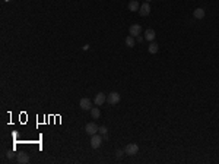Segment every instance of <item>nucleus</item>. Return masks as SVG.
<instances>
[{"label": "nucleus", "mask_w": 219, "mask_h": 164, "mask_svg": "<svg viewBox=\"0 0 219 164\" xmlns=\"http://www.w3.org/2000/svg\"><path fill=\"white\" fill-rule=\"evenodd\" d=\"M139 13H140V16H148L149 13H151V4L146 1V3H143L142 6H140V9H139Z\"/></svg>", "instance_id": "obj_6"}, {"label": "nucleus", "mask_w": 219, "mask_h": 164, "mask_svg": "<svg viewBox=\"0 0 219 164\" xmlns=\"http://www.w3.org/2000/svg\"><path fill=\"white\" fill-rule=\"evenodd\" d=\"M140 32H142V26H140L139 24H133V25L129 28V34H130L132 37L140 35Z\"/></svg>", "instance_id": "obj_4"}, {"label": "nucleus", "mask_w": 219, "mask_h": 164, "mask_svg": "<svg viewBox=\"0 0 219 164\" xmlns=\"http://www.w3.org/2000/svg\"><path fill=\"white\" fill-rule=\"evenodd\" d=\"M79 106H81V109L82 110H91L92 107V101L89 100V98H82L81 101H79Z\"/></svg>", "instance_id": "obj_8"}, {"label": "nucleus", "mask_w": 219, "mask_h": 164, "mask_svg": "<svg viewBox=\"0 0 219 164\" xmlns=\"http://www.w3.org/2000/svg\"><path fill=\"white\" fill-rule=\"evenodd\" d=\"M193 15H194V18H196V19H203L206 13H204V9H202V7H197V9L194 10V13H193Z\"/></svg>", "instance_id": "obj_13"}, {"label": "nucleus", "mask_w": 219, "mask_h": 164, "mask_svg": "<svg viewBox=\"0 0 219 164\" xmlns=\"http://www.w3.org/2000/svg\"><path fill=\"white\" fill-rule=\"evenodd\" d=\"M137 151H139V146H137V144H129V145L124 148V152H126L127 155H136V154H137Z\"/></svg>", "instance_id": "obj_3"}, {"label": "nucleus", "mask_w": 219, "mask_h": 164, "mask_svg": "<svg viewBox=\"0 0 219 164\" xmlns=\"http://www.w3.org/2000/svg\"><path fill=\"white\" fill-rule=\"evenodd\" d=\"M139 9H140V4H139L137 0H132V1L129 3V10H130V12H137Z\"/></svg>", "instance_id": "obj_10"}, {"label": "nucleus", "mask_w": 219, "mask_h": 164, "mask_svg": "<svg viewBox=\"0 0 219 164\" xmlns=\"http://www.w3.org/2000/svg\"><path fill=\"white\" fill-rule=\"evenodd\" d=\"M91 114H92V117H94V119H100L101 111H100L98 107H92V109H91Z\"/></svg>", "instance_id": "obj_14"}, {"label": "nucleus", "mask_w": 219, "mask_h": 164, "mask_svg": "<svg viewBox=\"0 0 219 164\" xmlns=\"http://www.w3.org/2000/svg\"><path fill=\"white\" fill-rule=\"evenodd\" d=\"M146 1H148V3H149V1H151V0H146Z\"/></svg>", "instance_id": "obj_19"}, {"label": "nucleus", "mask_w": 219, "mask_h": 164, "mask_svg": "<svg viewBox=\"0 0 219 164\" xmlns=\"http://www.w3.org/2000/svg\"><path fill=\"white\" fill-rule=\"evenodd\" d=\"M107 103L108 104H111V106H116V104H118L120 103V94L116 91L110 92L108 95H107Z\"/></svg>", "instance_id": "obj_1"}, {"label": "nucleus", "mask_w": 219, "mask_h": 164, "mask_svg": "<svg viewBox=\"0 0 219 164\" xmlns=\"http://www.w3.org/2000/svg\"><path fill=\"white\" fill-rule=\"evenodd\" d=\"M155 31L153 29H146L145 31V40H148V41H153L155 40Z\"/></svg>", "instance_id": "obj_12"}, {"label": "nucleus", "mask_w": 219, "mask_h": 164, "mask_svg": "<svg viewBox=\"0 0 219 164\" xmlns=\"http://www.w3.org/2000/svg\"><path fill=\"white\" fill-rule=\"evenodd\" d=\"M98 132H100L101 135H107V128H105V126H100Z\"/></svg>", "instance_id": "obj_17"}, {"label": "nucleus", "mask_w": 219, "mask_h": 164, "mask_svg": "<svg viewBox=\"0 0 219 164\" xmlns=\"http://www.w3.org/2000/svg\"><path fill=\"white\" fill-rule=\"evenodd\" d=\"M135 44H136V41H135V37L129 35V37H127V38H126V46H127V47H135Z\"/></svg>", "instance_id": "obj_15"}, {"label": "nucleus", "mask_w": 219, "mask_h": 164, "mask_svg": "<svg viewBox=\"0 0 219 164\" xmlns=\"http://www.w3.org/2000/svg\"><path fill=\"white\" fill-rule=\"evenodd\" d=\"M98 129H100V128H98L95 123H88V125L85 126V132H86L88 135H91V136H92V135H95V133L98 132Z\"/></svg>", "instance_id": "obj_7"}, {"label": "nucleus", "mask_w": 219, "mask_h": 164, "mask_svg": "<svg viewBox=\"0 0 219 164\" xmlns=\"http://www.w3.org/2000/svg\"><path fill=\"white\" fill-rule=\"evenodd\" d=\"M6 157H7L9 160H12V158H15V157H16V154H15L13 151H7V152H6Z\"/></svg>", "instance_id": "obj_16"}, {"label": "nucleus", "mask_w": 219, "mask_h": 164, "mask_svg": "<svg viewBox=\"0 0 219 164\" xmlns=\"http://www.w3.org/2000/svg\"><path fill=\"white\" fill-rule=\"evenodd\" d=\"M16 160L19 164H26V163H29V155L26 152H18Z\"/></svg>", "instance_id": "obj_5"}, {"label": "nucleus", "mask_w": 219, "mask_h": 164, "mask_svg": "<svg viewBox=\"0 0 219 164\" xmlns=\"http://www.w3.org/2000/svg\"><path fill=\"white\" fill-rule=\"evenodd\" d=\"M123 154H126V152H124V149H117V157H118V158H121V157H123Z\"/></svg>", "instance_id": "obj_18"}, {"label": "nucleus", "mask_w": 219, "mask_h": 164, "mask_svg": "<svg viewBox=\"0 0 219 164\" xmlns=\"http://www.w3.org/2000/svg\"><path fill=\"white\" fill-rule=\"evenodd\" d=\"M94 101H95V104H97V106H102V104L107 101V97H105V94H104V92H98V94L95 95V100H94Z\"/></svg>", "instance_id": "obj_9"}, {"label": "nucleus", "mask_w": 219, "mask_h": 164, "mask_svg": "<svg viewBox=\"0 0 219 164\" xmlns=\"http://www.w3.org/2000/svg\"><path fill=\"white\" fill-rule=\"evenodd\" d=\"M102 144V136L100 135H92V138H91V146L94 148V149H97V148H100Z\"/></svg>", "instance_id": "obj_2"}, {"label": "nucleus", "mask_w": 219, "mask_h": 164, "mask_svg": "<svg viewBox=\"0 0 219 164\" xmlns=\"http://www.w3.org/2000/svg\"><path fill=\"white\" fill-rule=\"evenodd\" d=\"M158 50H159V46H158L156 43L151 41V44H149V47H148V51H149L151 54H156V53H158Z\"/></svg>", "instance_id": "obj_11"}]
</instances>
